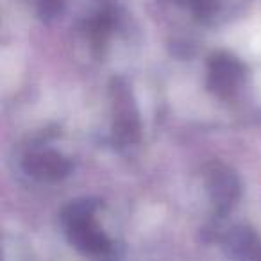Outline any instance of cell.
<instances>
[{"label":"cell","mask_w":261,"mask_h":261,"mask_svg":"<svg viewBox=\"0 0 261 261\" xmlns=\"http://www.w3.org/2000/svg\"><path fill=\"white\" fill-rule=\"evenodd\" d=\"M102 206L97 199L72 200L61 211V224L70 245L93 259L111 256V242L95 222V213Z\"/></svg>","instance_id":"1"},{"label":"cell","mask_w":261,"mask_h":261,"mask_svg":"<svg viewBox=\"0 0 261 261\" xmlns=\"http://www.w3.org/2000/svg\"><path fill=\"white\" fill-rule=\"evenodd\" d=\"M204 186L211 204L220 215L231 211L242 195L238 174L222 161H211L204 168Z\"/></svg>","instance_id":"3"},{"label":"cell","mask_w":261,"mask_h":261,"mask_svg":"<svg viewBox=\"0 0 261 261\" xmlns=\"http://www.w3.org/2000/svg\"><path fill=\"white\" fill-rule=\"evenodd\" d=\"M108 98L113 120V138L120 145H136L142 135V123L130 84L120 75L113 77L108 86Z\"/></svg>","instance_id":"2"},{"label":"cell","mask_w":261,"mask_h":261,"mask_svg":"<svg viewBox=\"0 0 261 261\" xmlns=\"http://www.w3.org/2000/svg\"><path fill=\"white\" fill-rule=\"evenodd\" d=\"M245 75V66L236 56L229 52H215L207 61V90L222 100H229L236 95L238 86Z\"/></svg>","instance_id":"4"},{"label":"cell","mask_w":261,"mask_h":261,"mask_svg":"<svg viewBox=\"0 0 261 261\" xmlns=\"http://www.w3.org/2000/svg\"><path fill=\"white\" fill-rule=\"evenodd\" d=\"M22 168L29 177L45 182H54L61 181L70 174L72 163L54 150H36L23 158Z\"/></svg>","instance_id":"5"},{"label":"cell","mask_w":261,"mask_h":261,"mask_svg":"<svg viewBox=\"0 0 261 261\" xmlns=\"http://www.w3.org/2000/svg\"><path fill=\"white\" fill-rule=\"evenodd\" d=\"M34 6L41 20H54L61 15L65 0H34Z\"/></svg>","instance_id":"9"},{"label":"cell","mask_w":261,"mask_h":261,"mask_svg":"<svg viewBox=\"0 0 261 261\" xmlns=\"http://www.w3.org/2000/svg\"><path fill=\"white\" fill-rule=\"evenodd\" d=\"M113 25H115V16H113V13L109 9H104V11L97 13L93 18L88 20L86 34L91 47H95L97 50L104 47L113 31Z\"/></svg>","instance_id":"7"},{"label":"cell","mask_w":261,"mask_h":261,"mask_svg":"<svg viewBox=\"0 0 261 261\" xmlns=\"http://www.w3.org/2000/svg\"><path fill=\"white\" fill-rule=\"evenodd\" d=\"M193 13L197 20H207L217 9V0H175Z\"/></svg>","instance_id":"8"},{"label":"cell","mask_w":261,"mask_h":261,"mask_svg":"<svg viewBox=\"0 0 261 261\" xmlns=\"http://www.w3.org/2000/svg\"><path fill=\"white\" fill-rule=\"evenodd\" d=\"M222 249L231 261H261V238L247 225L227 229L222 234Z\"/></svg>","instance_id":"6"}]
</instances>
